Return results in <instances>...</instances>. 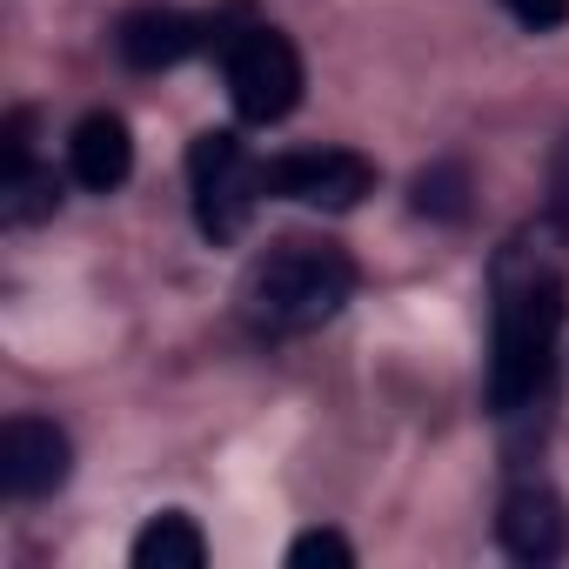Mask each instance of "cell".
Returning a JSON list of instances; mask_svg holds the SVG:
<instances>
[{"label": "cell", "instance_id": "cell-1", "mask_svg": "<svg viewBox=\"0 0 569 569\" xmlns=\"http://www.w3.org/2000/svg\"><path fill=\"white\" fill-rule=\"evenodd\" d=\"M569 316V281L549 248L509 241L496 254V349H489V409L516 416L549 396L556 342Z\"/></svg>", "mask_w": 569, "mask_h": 569}, {"label": "cell", "instance_id": "cell-2", "mask_svg": "<svg viewBox=\"0 0 569 569\" xmlns=\"http://www.w3.org/2000/svg\"><path fill=\"white\" fill-rule=\"evenodd\" d=\"M356 296V261L342 241L322 234H281L241 274V316L254 336H309L336 322Z\"/></svg>", "mask_w": 569, "mask_h": 569}, {"label": "cell", "instance_id": "cell-3", "mask_svg": "<svg viewBox=\"0 0 569 569\" xmlns=\"http://www.w3.org/2000/svg\"><path fill=\"white\" fill-rule=\"evenodd\" d=\"M221 74H228V101L241 121L268 128V121H289L302 108V54L296 41L268 28V21H241L221 41Z\"/></svg>", "mask_w": 569, "mask_h": 569}, {"label": "cell", "instance_id": "cell-4", "mask_svg": "<svg viewBox=\"0 0 569 569\" xmlns=\"http://www.w3.org/2000/svg\"><path fill=\"white\" fill-rule=\"evenodd\" d=\"M188 188H194V228H201L208 241L248 234V221H254V208H261V194H268L261 161H254L248 141L228 134V128L194 134V148H188Z\"/></svg>", "mask_w": 569, "mask_h": 569}, {"label": "cell", "instance_id": "cell-5", "mask_svg": "<svg viewBox=\"0 0 569 569\" xmlns=\"http://www.w3.org/2000/svg\"><path fill=\"white\" fill-rule=\"evenodd\" d=\"M268 201H302V208H356L362 194H376V161L356 148H296V154H268L261 161Z\"/></svg>", "mask_w": 569, "mask_h": 569}, {"label": "cell", "instance_id": "cell-6", "mask_svg": "<svg viewBox=\"0 0 569 569\" xmlns=\"http://www.w3.org/2000/svg\"><path fill=\"white\" fill-rule=\"evenodd\" d=\"M228 21H214V14H181V8H134L121 28H114V48H121V61L128 68H141V74H161V68H181L188 54H201V48H214L221 54V34Z\"/></svg>", "mask_w": 569, "mask_h": 569}, {"label": "cell", "instance_id": "cell-7", "mask_svg": "<svg viewBox=\"0 0 569 569\" xmlns=\"http://www.w3.org/2000/svg\"><path fill=\"white\" fill-rule=\"evenodd\" d=\"M68 476H74L68 429L48 416H8V429H0V489L34 502V496H54Z\"/></svg>", "mask_w": 569, "mask_h": 569}, {"label": "cell", "instance_id": "cell-8", "mask_svg": "<svg viewBox=\"0 0 569 569\" xmlns=\"http://www.w3.org/2000/svg\"><path fill=\"white\" fill-rule=\"evenodd\" d=\"M54 208H61V188L34 154V114L14 108L8 128H0V221L28 228V221H48Z\"/></svg>", "mask_w": 569, "mask_h": 569}, {"label": "cell", "instance_id": "cell-9", "mask_svg": "<svg viewBox=\"0 0 569 569\" xmlns=\"http://www.w3.org/2000/svg\"><path fill=\"white\" fill-rule=\"evenodd\" d=\"M496 536L516 562H556L569 549V502L549 489V482H516L502 496V516H496Z\"/></svg>", "mask_w": 569, "mask_h": 569}, {"label": "cell", "instance_id": "cell-10", "mask_svg": "<svg viewBox=\"0 0 569 569\" xmlns=\"http://www.w3.org/2000/svg\"><path fill=\"white\" fill-rule=\"evenodd\" d=\"M68 174H74L88 194H114V188L134 174V134H128V121L108 114V108L81 114L74 134H68Z\"/></svg>", "mask_w": 569, "mask_h": 569}, {"label": "cell", "instance_id": "cell-11", "mask_svg": "<svg viewBox=\"0 0 569 569\" xmlns=\"http://www.w3.org/2000/svg\"><path fill=\"white\" fill-rule=\"evenodd\" d=\"M134 569H201L208 562V536L194 529V516L181 509H161L141 536H134Z\"/></svg>", "mask_w": 569, "mask_h": 569}, {"label": "cell", "instance_id": "cell-12", "mask_svg": "<svg viewBox=\"0 0 569 569\" xmlns=\"http://www.w3.org/2000/svg\"><path fill=\"white\" fill-rule=\"evenodd\" d=\"M416 214H436V221H462L469 214V174L456 161L416 174Z\"/></svg>", "mask_w": 569, "mask_h": 569}, {"label": "cell", "instance_id": "cell-13", "mask_svg": "<svg viewBox=\"0 0 569 569\" xmlns=\"http://www.w3.org/2000/svg\"><path fill=\"white\" fill-rule=\"evenodd\" d=\"M289 562H296V569H309V562H336V569H349V562H356V542L336 536V529H309V536L289 542Z\"/></svg>", "mask_w": 569, "mask_h": 569}, {"label": "cell", "instance_id": "cell-14", "mask_svg": "<svg viewBox=\"0 0 569 569\" xmlns=\"http://www.w3.org/2000/svg\"><path fill=\"white\" fill-rule=\"evenodd\" d=\"M502 8H509L529 34H549V28H562V21H569V0H502Z\"/></svg>", "mask_w": 569, "mask_h": 569}, {"label": "cell", "instance_id": "cell-15", "mask_svg": "<svg viewBox=\"0 0 569 569\" xmlns=\"http://www.w3.org/2000/svg\"><path fill=\"white\" fill-rule=\"evenodd\" d=\"M549 214L569 228V141L556 148V168H549Z\"/></svg>", "mask_w": 569, "mask_h": 569}]
</instances>
